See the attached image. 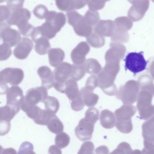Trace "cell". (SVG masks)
Wrapping results in <instances>:
<instances>
[{
	"mask_svg": "<svg viewBox=\"0 0 154 154\" xmlns=\"http://www.w3.org/2000/svg\"><path fill=\"white\" fill-rule=\"evenodd\" d=\"M68 23L73 28L74 30L77 35L87 37L93 33V26L87 20L75 11L66 13Z\"/></svg>",
	"mask_w": 154,
	"mask_h": 154,
	"instance_id": "cell-1",
	"label": "cell"
},
{
	"mask_svg": "<svg viewBox=\"0 0 154 154\" xmlns=\"http://www.w3.org/2000/svg\"><path fill=\"white\" fill-rule=\"evenodd\" d=\"M153 91L142 89L138 95L137 108L141 119L148 120L154 116V105H152Z\"/></svg>",
	"mask_w": 154,
	"mask_h": 154,
	"instance_id": "cell-2",
	"label": "cell"
},
{
	"mask_svg": "<svg viewBox=\"0 0 154 154\" xmlns=\"http://www.w3.org/2000/svg\"><path fill=\"white\" fill-rule=\"evenodd\" d=\"M119 73L104 67L98 74L99 85L104 93L110 96L116 95L118 90L114 82Z\"/></svg>",
	"mask_w": 154,
	"mask_h": 154,
	"instance_id": "cell-3",
	"label": "cell"
},
{
	"mask_svg": "<svg viewBox=\"0 0 154 154\" xmlns=\"http://www.w3.org/2000/svg\"><path fill=\"white\" fill-rule=\"evenodd\" d=\"M139 90L138 82L130 80L120 87L116 96L124 104H131L137 101Z\"/></svg>",
	"mask_w": 154,
	"mask_h": 154,
	"instance_id": "cell-4",
	"label": "cell"
},
{
	"mask_svg": "<svg viewBox=\"0 0 154 154\" xmlns=\"http://www.w3.org/2000/svg\"><path fill=\"white\" fill-rule=\"evenodd\" d=\"M125 68L134 75L143 72L146 68L147 62L144 58L143 52H132L126 56L125 59Z\"/></svg>",
	"mask_w": 154,
	"mask_h": 154,
	"instance_id": "cell-5",
	"label": "cell"
},
{
	"mask_svg": "<svg viewBox=\"0 0 154 154\" xmlns=\"http://www.w3.org/2000/svg\"><path fill=\"white\" fill-rule=\"evenodd\" d=\"M24 72L18 68L8 67L2 70L0 73V82L9 83L11 85H18L23 81Z\"/></svg>",
	"mask_w": 154,
	"mask_h": 154,
	"instance_id": "cell-6",
	"label": "cell"
},
{
	"mask_svg": "<svg viewBox=\"0 0 154 154\" xmlns=\"http://www.w3.org/2000/svg\"><path fill=\"white\" fill-rule=\"evenodd\" d=\"M0 33L3 43L8 44L11 47L17 45L21 39L20 32L11 28L8 23H1Z\"/></svg>",
	"mask_w": 154,
	"mask_h": 154,
	"instance_id": "cell-7",
	"label": "cell"
},
{
	"mask_svg": "<svg viewBox=\"0 0 154 154\" xmlns=\"http://www.w3.org/2000/svg\"><path fill=\"white\" fill-rule=\"evenodd\" d=\"M128 11V17L134 22L141 20L148 10L149 0H135Z\"/></svg>",
	"mask_w": 154,
	"mask_h": 154,
	"instance_id": "cell-8",
	"label": "cell"
},
{
	"mask_svg": "<svg viewBox=\"0 0 154 154\" xmlns=\"http://www.w3.org/2000/svg\"><path fill=\"white\" fill-rule=\"evenodd\" d=\"M54 87L59 92L65 94L70 102L75 100L80 94L77 82L73 79H68L63 83L56 82Z\"/></svg>",
	"mask_w": 154,
	"mask_h": 154,
	"instance_id": "cell-9",
	"label": "cell"
},
{
	"mask_svg": "<svg viewBox=\"0 0 154 154\" xmlns=\"http://www.w3.org/2000/svg\"><path fill=\"white\" fill-rule=\"evenodd\" d=\"M94 124L85 118L82 119L75 129V136L81 141L89 140L92 138L94 130Z\"/></svg>",
	"mask_w": 154,
	"mask_h": 154,
	"instance_id": "cell-10",
	"label": "cell"
},
{
	"mask_svg": "<svg viewBox=\"0 0 154 154\" xmlns=\"http://www.w3.org/2000/svg\"><path fill=\"white\" fill-rule=\"evenodd\" d=\"M24 98L22 89L17 85H13L7 92L6 105L14 108L19 112L20 110L21 102Z\"/></svg>",
	"mask_w": 154,
	"mask_h": 154,
	"instance_id": "cell-11",
	"label": "cell"
},
{
	"mask_svg": "<svg viewBox=\"0 0 154 154\" xmlns=\"http://www.w3.org/2000/svg\"><path fill=\"white\" fill-rule=\"evenodd\" d=\"M110 48L106 52L105 59L107 62H120L123 58L126 52V48L120 42H112Z\"/></svg>",
	"mask_w": 154,
	"mask_h": 154,
	"instance_id": "cell-12",
	"label": "cell"
},
{
	"mask_svg": "<svg viewBox=\"0 0 154 154\" xmlns=\"http://www.w3.org/2000/svg\"><path fill=\"white\" fill-rule=\"evenodd\" d=\"M47 90L43 86L31 88L27 91L25 99L29 103L33 105L44 102L48 97Z\"/></svg>",
	"mask_w": 154,
	"mask_h": 154,
	"instance_id": "cell-13",
	"label": "cell"
},
{
	"mask_svg": "<svg viewBox=\"0 0 154 154\" xmlns=\"http://www.w3.org/2000/svg\"><path fill=\"white\" fill-rule=\"evenodd\" d=\"M90 51V47L87 42H80L71 52V57L74 64L82 65L86 61V56Z\"/></svg>",
	"mask_w": 154,
	"mask_h": 154,
	"instance_id": "cell-14",
	"label": "cell"
},
{
	"mask_svg": "<svg viewBox=\"0 0 154 154\" xmlns=\"http://www.w3.org/2000/svg\"><path fill=\"white\" fill-rule=\"evenodd\" d=\"M33 47L34 44L31 39L27 38H22L14 48V56L20 60L26 59L33 49Z\"/></svg>",
	"mask_w": 154,
	"mask_h": 154,
	"instance_id": "cell-15",
	"label": "cell"
},
{
	"mask_svg": "<svg viewBox=\"0 0 154 154\" xmlns=\"http://www.w3.org/2000/svg\"><path fill=\"white\" fill-rule=\"evenodd\" d=\"M30 17V11L27 9L21 8L12 11L10 17L6 20V22L10 26H17L24 21H29Z\"/></svg>",
	"mask_w": 154,
	"mask_h": 154,
	"instance_id": "cell-16",
	"label": "cell"
},
{
	"mask_svg": "<svg viewBox=\"0 0 154 154\" xmlns=\"http://www.w3.org/2000/svg\"><path fill=\"white\" fill-rule=\"evenodd\" d=\"M72 67V65L66 62L62 63L56 67L54 71L56 82L63 83L67 81L71 77Z\"/></svg>",
	"mask_w": 154,
	"mask_h": 154,
	"instance_id": "cell-17",
	"label": "cell"
},
{
	"mask_svg": "<svg viewBox=\"0 0 154 154\" xmlns=\"http://www.w3.org/2000/svg\"><path fill=\"white\" fill-rule=\"evenodd\" d=\"M137 111L135 106L131 104H124L115 111L116 122L132 121L131 118Z\"/></svg>",
	"mask_w": 154,
	"mask_h": 154,
	"instance_id": "cell-18",
	"label": "cell"
},
{
	"mask_svg": "<svg viewBox=\"0 0 154 154\" xmlns=\"http://www.w3.org/2000/svg\"><path fill=\"white\" fill-rule=\"evenodd\" d=\"M115 26L114 21L110 20H100L94 26V32L103 37H112L114 33Z\"/></svg>",
	"mask_w": 154,
	"mask_h": 154,
	"instance_id": "cell-19",
	"label": "cell"
},
{
	"mask_svg": "<svg viewBox=\"0 0 154 154\" xmlns=\"http://www.w3.org/2000/svg\"><path fill=\"white\" fill-rule=\"evenodd\" d=\"M37 73L42 81V86L46 87L48 90L54 87L56 82L54 75L48 66H40L38 69Z\"/></svg>",
	"mask_w": 154,
	"mask_h": 154,
	"instance_id": "cell-20",
	"label": "cell"
},
{
	"mask_svg": "<svg viewBox=\"0 0 154 154\" xmlns=\"http://www.w3.org/2000/svg\"><path fill=\"white\" fill-rule=\"evenodd\" d=\"M45 20L46 21L49 22L54 26L57 32L61 30L66 23V17L65 14L55 11H49Z\"/></svg>",
	"mask_w": 154,
	"mask_h": 154,
	"instance_id": "cell-21",
	"label": "cell"
},
{
	"mask_svg": "<svg viewBox=\"0 0 154 154\" xmlns=\"http://www.w3.org/2000/svg\"><path fill=\"white\" fill-rule=\"evenodd\" d=\"M48 56L50 65L56 67L63 63L65 57V54L61 48H54L49 50Z\"/></svg>",
	"mask_w": 154,
	"mask_h": 154,
	"instance_id": "cell-22",
	"label": "cell"
},
{
	"mask_svg": "<svg viewBox=\"0 0 154 154\" xmlns=\"http://www.w3.org/2000/svg\"><path fill=\"white\" fill-rule=\"evenodd\" d=\"M101 125L106 129H111L116 126V119L115 114L108 109H104L100 116Z\"/></svg>",
	"mask_w": 154,
	"mask_h": 154,
	"instance_id": "cell-23",
	"label": "cell"
},
{
	"mask_svg": "<svg viewBox=\"0 0 154 154\" xmlns=\"http://www.w3.org/2000/svg\"><path fill=\"white\" fill-rule=\"evenodd\" d=\"M85 105L88 107L95 106L99 100V97L92 91H89L85 87L82 88L80 91Z\"/></svg>",
	"mask_w": 154,
	"mask_h": 154,
	"instance_id": "cell-24",
	"label": "cell"
},
{
	"mask_svg": "<svg viewBox=\"0 0 154 154\" xmlns=\"http://www.w3.org/2000/svg\"><path fill=\"white\" fill-rule=\"evenodd\" d=\"M83 65L86 72L90 74H98L102 70V66L100 63L94 58H89L86 60Z\"/></svg>",
	"mask_w": 154,
	"mask_h": 154,
	"instance_id": "cell-25",
	"label": "cell"
},
{
	"mask_svg": "<svg viewBox=\"0 0 154 154\" xmlns=\"http://www.w3.org/2000/svg\"><path fill=\"white\" fill-rule=\"evenodd\" d=\"M35 51L38 54L43 55L48 52L51 48L50 42L46 38H40L35 41Z\"/></svg>",
	"mask_w": 154,
	"mask_h": 154,
	"instance_id": "cell-26",
	"label": "cell"
},
{
	"mask_svg": "<svg viewBox=\"0 0 154 154\" xmlns=\"http://www.w3.org/2000/svg\"><path fill=\"white\" fill-rule=\"evenodd\" d=\"M115 29L127 31L130 30L133 26L132 20L127 17H119L114 20Z\"/></svg>",
	"mask_w": 154,
	"mask_h": 154,
	"instance_id": "cell-27",
	"label": "cell"
},
{
	"mask_svg": "<svg viewBox=\"0 0 154 154\" xmlns=\"http://www.w3.org/2000/svg\"><path fill=\"white\" fill-rule=\"evenodd\" d=\"M47 126L49 131L55 134L63 132L64 130V126L63 122L55 114L51 118Z\"/></svg>",
	"mask_w": 154,
	"mask_h": 154,
	"instance_id": "cell-28",
	"label": "cell"
},
{
	"mask_svg": "<svg viewBox=\"0 0 154 154\" xmlns=\"http://www.w3.org/2000/svg\"><path fill=\"white\" fill-rule=\"evenodd\" d=\"M86 39L88 44L94 48H100L104 46L105 43L104 38L95 32L92 33Z\"/></svg>",
	"mask_w": 154,
	"mask_h": 154,
	"instance_id": "cell-29",
	"label": "cell"
},
{
	"mask_svg": "<svg viewBox=\"0 0 154 154\" xmlns=\"http://www.w3.org/2000/svg\"><path fill=\"white\" fill-rule=\"evenodd\" d=\"M142 130L143 138L154 137V116L143 123Z\"/></svg>",
	"mask_w": 154,
	"mask_h": 154,
	"instance_id": "cell-30",
	"label": "cell"
},
{
	"mask_svg": "<svg viewBox=\"0 0 154 154\" xmlns=\"http://www.w3.org/2000/svg\"><path fill=\"white\" fill-rule=\"evenodd\" d=\"M56 5L58 9L62 11L67 12L76 10L75 0H56Z\"/></svg>",
	"mask_w": 154,
	"mask_h": 154,
	"instance_id": "cell-31",
	"label": "cell"
},
{
	"mask_svg": "<svg viewBox=\"0 0 154 154\" xmlns=\"http://www.w3.org/2000/svg\"><path fill=\"white\" fill-rule=\"evenodd\" d=\"M44 103L46 109L54 114L58 112L60 108L59 101L56 98L53 96H48L44 101Z\"/></svg>",
	"mask_w": 154,
	"mask_h": 154,
	"instance_id": "cell-32",
	"label": "cell"
},
{
	"mask_svg": "<svg viewBox=\"0 0 154 154\" xmlns=\"http://www.w3.org/2000/svg\"><path fill=\"white\" fill-rule=\"evenodd\" d=\"M18 112L14 108L6 105L1 108V120L10 122Z\"/></svg>",
	"mask_w": 154,
	"mask_h": 154,
	"instance_id": "cell-33",
	"label": "cell"
},
{
	"mask_svg": "<svg viewBox=\"0 0 154 154\" xmlns=\"http://www.w3.org/2000/svg\"><path fill=\"white\" fill-rule=\"evenodd\" d=\"M140 89H146L153 91L154 83L153 79L148 75H143L139 78L138 80Z\"/></svg>",
	"mask_w": 154,
	"mask_h": 154,
	"instance_id": "cell-34",
	"label": "cell"
},
{
	"mask_svg": "<svg viewBox=\"0 0 154 154\" xmlns=\"http://www.w3.org/2000/svg\"><path fill=\"white\" fill-rule=\"evenodd\" d=\"M130 36L127 31L115 29L114 33L111 38L112 42L127 43L129 40Z\"/></svg>",
	"mask_w": 154,
	"mask_h": 154,
	"instance_id": "cell-35",
	"label": "cell"
},
{
	"mask_svg": "<svg viewBox=\"0 0 154 154\" xmlns=\"http://www.w3.org/2000/svg\"><path fill=\"white\" fill-rule=\"evenodd\" d=\"M70 141V137L69 135L63 131L57 134L55 139L56 145L60 149H63L67 147Z\"/></svg>",
	"mask_w": 154,
	"mask_h": 154,
	"instance_id": "cell-36",
	"label": "cell"
},
{
	"mask_svg": "<svg viewBox=\"0 0 154 154\" xmlns=\"http://www.w3.org/2000/svg\"><path fill=\"white\" fill-rule=\"evenodd\" d=\"M72 66V71L71 78L75 81L81 80L84 77L86 73L83 64L82 65L74 64Z\"/></svg>",
	"mask_w": 154,
	"mask_h": 154,
	"instance_id": "cell-37",
	"label": "cell"
},
{
	"mask_svg": "<svg viewBox=\"0 0 154 154\" xmlns=\"http://www.w3.org/2000/svg\"><path fill=\"white\" fill-rule=\"evenodd\" d=\"M19 32L24 36H31L33 30L35 28L34 26L29 23L28 21L22 22L17 26Z\"/></svg>",
	"mask_w": 154,
	"mask_h": 154,
	"instance_id": "cell-38",
	"label": "cell"
},
{
	"mask_svg": "<svg viewBox=\"0 0 154 154\" xmlns=\"http://www.w3.org/2000/svg\"><path fill=\"white\" fill-rule=\"evenodd\" d=\"M84 17L93 27L94 26L97 24L100 19L99 12L90 9L86 11Z\"/></svg>",
	"mask_w": 154,
	"mask_h": 154,
	"instance_id": "cell-39",
	"label": "cell"
},
{
	"mask_svg": "<svg viewBox=\"0 0 154 154\" xmlns=\"http://www.w3.org/2000/svg\"><path fill=\"white\" fill-rule=\"evenodd\" d=\"M110 0H88V6L91 10H100L104 8L105 3Z\"/></svg>",
	"mask_w": 154,
	"mask_h": 154,
	"instance_id": "cell-40",
	"label": "cell"
},
{
	"mask_svg": "<svg viewBox=\"0 0 154 154\" xmlns=\"http://www.w3.org/2000/svg\"><path fill=\"white\" fill-rule=\"evenodd\" d=\"M85 118L89 121L95 124L99 119V111L94 107H90L85 113Z\"/></svg>",
	"mask_w": 154,
	"mask_h": 154,
	"instance_id": "cell-41",
	"label": "cell"
},
{
	"mask_svg": "<svg viewBox=\"0 0 154 154\" xmlns=\"http://www.w3.org/2000/svg\"><path fill=\"white\" fill-rule=\"evenodd\" d=\"M48 12L49 11L46 7L43 5H38L33 10L35 17L40 20L45 19Z\"/></svg>",
	"mask_w": 154,
	"mask_h": 154,
	"instance_id": "cell-42",
	"label": "cell"
},
{
	"mask_svg": "<svg viewBox=\"0 0 154 154\" xmlns=\"http://www.w3.org/2000/svg\"><path fill=\"white\" fill-rule=\"evenodd\" d=\"M11 48V47L6 43H3L1 45V61H6L10 57L12 54V51Z\"/></svg>",
	"mask_w": 154,
	"mask_h": 154,
	"instance_id": "cell-43",
	"label": "cell"
},
{
	"mask_svg": "<svg viewBox=\"0 0 154 154\" xmlns=\"http://www.w3.org/2000/svg\"><path fill=\"white\" fill-rule=\"evenodd\" d=\"M99 85L98 77L94 75L90 76L86 81L85 88L89 91H93Z\"/></svg>",
	"mask_w": 154,
	"mask_h": 154,
	"instance_id": "cell-44",
	"label": "cell"
},
{
	"mask_svg": "<svg viewBox=\"0 0 154 154\" xmlns=\"http://www.w3.org/2000/svg\"><path fill=\"white\" fill-rule=\"evenodd\" d=\"M94 148V146L92 142L86 141L81 146L78 154H93Z\"/></svg>",
	"mask_w": 154,
	"mask_h": 154,
	"instance_id": "cell-45",
	"label": "cell"
},
{
	"mask_svg": "<svg viewBox=\"0 0 154 154\" xmlns=\"http://www.w3.org/2000/svg\"><path fill=\"white\" fill-rule=\"evenodd\" d=\"M71 102V108L75 111H80L83 109L85 105L80 93L79 96Z\"/></svg>",
	"mask_w": 154,
	"mask_h": 154,
	"instance_id": "cell-46",
	"label": "cell"
},
{
	"mask_svg": "<svg viewBox=\"0 0 154 154\" xmlns=\"http://www.w3.org/2000/svg\"><path fill=\"white\" fill-rule=\"evenodd\" d=\"M34 152V146L33 144L28 141L23 142L20 148L18 154H32Z\"/></svg>",
	"mask_w": 154,
	"mask_h": 154,
	"instance_id": "cell-47",
	"label": "cell"
},
{
	"mask_svg": "<svg viewBox=\"0 0 154 154\" xmlns=\"http://www.w3.org/2000/svg\"><path fill=\"white\" fill-rule=\"evenodd\" d=\"M132 149H131V146L129 144H128L127 142H122L120 143L116 149L112 151V153H131Z\"/></svg>",
	"mask_w": 154,
	"mask_h": 154,
	"instance_id": "cell-48",
	"label": "cell"
},
{
	"mask_svg": "<svg viewBox=\"0 0 154 154\" xmlns=\"http://www.w3.org/2000/svg\"><path fill=\"white\" fill-rule=\"evenodd\" d=\"M25 0H8L7 6L11 10L18 9L23 8Z\"/></svg>",
	"mask_w": 154,
	"mask_h": 154,
	"instance_id": "cell-49",
	"label": "cell"
},
{
	"mask_svg": "<svg viewBox=\"0 0 154 154\" xmlns=\"http://www.w3.org/2000/svg\"><path fill=\"white\" fill-rule=\"evenodd\" d=\"M1 23L8 19L12 10L8 6H1Z\"/></svg>",
	"mask_w": 154,
	"mask_h": 154,
	"instance_id": "cell-50",
	"label": "cell"
},
{
	"mask_svg": "<svg viewBox=\"0 0 154 154\" xmlns=\"http://www.w3.org/2000/svg\"><path fill=\"white\" fill-rule=\"evenodd\" d=\"M1 136L6 135L8 133L10 130L11 122H10L6 121L1 120Z\"/></svg>",
	"mask_w": 154,
	"mask_h": 154,
	"instance_id": "cell-51",
	"label": "cell"
},
{
	"mask_svg": "<svg viewBox=\"0 0 154 154\" xmlns=\"http://www.w3.org/2000/svg\"><path fill=\"white\" fill-rule=\"evenodd\" d=\"M60 149L57 146L53 145L49 147V149H48V153L61 154L62 152Z\"/></svg>",
	"mask_w": 154,
	"mask_h": 154,
	"instance_id": "cell-52",
	"label": "cell"
},
{
	"mask_svg": "<svg viewBox=\"0 0 154 154\" xmlns=\"http://www.w3.org/2000/svg\"><path fill=\"white\" fill-rule=\"evenodd\" d=\"M9 89V88L7 84L1 82V94H7Z\"/></svg>",
	"mask_w": 154,
	"mask_h": 154,
	"instance_id": "cell-53",
	"label": "cell"
},
{
	"mask_svg": "<svg viewBox=\"0 0 154 154\" xmlns=\"http://www.w3.org/2000/svg\"><path fill=\"white\" fill-rule=\"evenodd\" d=\"M109 149L105 146H100L96 149V153H108Z\"/></svg>",
	"mask_w": 154,
	"mask_h": 154,
	"instance_id": "cell-54",
	"label": "cell"
},
{
	"mask_svg": "<svg viewBox=\"0 0 154 154\" xmlns=\"http://www.w3.org/2000/svg\"><path fill=\"white\" fill-rule=\"evenodd\" d=\"M149 69L151 76L154 79V59L149 63Z\"/></svg>",
	"mask_w": 154,
	"mask_h": 154,
	"instance_id": "cell-55",
	"label": "cell"
},
{
	"mask_svg": "<svg viewBox=\"0 0 154 154\" xmlns=\"http://www.w3.org/2000/svg\"><path fill=\"white\" fill-rule=\"evenodd\" d=\"M128 1L130 2V3H131V4H132V3L134 2L135 1V0H128Z\"/></svg>",
	"mask_w": 154,
	"mask_h": 154,
	"instance_id": "cell-56",
	"label": "cell"
},
{
	"mask_svg": "<svg viewBox=\"0 0 154 154\" xmlns=\"http://www.w3.org/2000/svg\"><path fill=\"white\" fill-rule=\"evenodd\" d=\"M153 94H154V86H153Z\"/></svg>",
	"mask_w": 154,
	"mask_h": 154,
	"instance_id": "cell-57",
	"label": "cell"
},
{
	"mask_svg": "<svg viewBox=\"0 0 154 154\" xmlns=\"http://www.w3.org/2000/svg\"><path fill=\"white\" fill-rule=\"evenodd\" d=\"M151 1H152L154 3V0H151Z\"/></svg>",
	"mask_w": 154,
	"mask_h": 154,
	"instance_id": "cell-58",
	"label": "cell"
}]
</instances>
